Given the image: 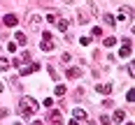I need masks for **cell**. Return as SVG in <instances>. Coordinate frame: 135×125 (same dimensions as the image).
Returning a JSON list of instances; mask_svg holds the SVG:
<instances>
[{"instance_id": "f546056e", "label": "cell", "mask_w": 135, "mask_h": 125, "mask_svg": "<svg viewBox=\"0 0 135 125\" xmlns=\"http://www.w3.org/2000/svg\"><path fill=\"white\" fill-rule=\"evenodd\" d=\"M128 125H133V123H128Z\"/></svg>"}, {"instance_id": "2e32d148", "label": "cell", "mask_w": 135, "mask_h": 125, "mask_svg": "<svg viewBox=\"0 0 135 125\" xmlns=\"http://www.w3.org/2000/svg\"><path fill=\"white\" fill-rule=\"evenodd\" d=\"M5 69H9V63H7V58H0V72H5Z\"/></svg>"}, {"instance_id": "4dcf8cb0", "label": "cell", "mask_w": 135, "mask_h": 125, "mask_svg": "<svg viewBox=\"0 0 135 125\" xmlns=\"http://www.w3.org/2000/svg\"><path fill=\"white\" fill-rule=\"evenodd\" d=\"M16 125H19V123H16Z\"/></svg>"}, {"instance_id": "ac0fdd59", "label": "cell", "mask_w": 135, "mask_h": 125, "mask_svg": "<svg viewBox=\"0 0 135 125\" xmlns=\"http://www.w3.org/2000/svg\"><path fill=\"white\" fill-rule=\"evenodd\" d=\"M100 125H112V118L109 116H100Z\"/></svg>"}, {"instance_id": "3957f363", "label": "cell", "mask_w": 135, "mask_h": 125, "mask_svg": "<svg viewBox=\"0 0 135 125\" xmlns=\"http://www.w3.org/2000/svg\"><path fill=\"white\" fill-rule=\"evenodd\" d=\"M37 69H40V63H26V65H21V67H19V77L33 74V72H37Z\"/></svg>"}, {"instance_id": "d4e9b609", "label": "cell", "mask_w": 135, "mask_h": 125, "mask_svg": "<svg viewBox=\"0 0 135 125\" xmlns=\"http://www.w3.org/2000/svg\"><path fill=\"white\" fill-rule=\"evenodd\" d=\"M75 97H77V100H81V97H84V88H79V90L75 93Z\"/></svg>"}, {"instance_id": "ffe728a7", "label": "cell", "mask_w": 135, "mask_h": 125, "mask_svg": "<svg viewBox=\"0 0 135 125\" xmlns=\"http://www.w3.org/2000/svg\"><path fill=\"white\" fill-rule=\"evenodd\" d=\"M126 100H128V102H131V104H133V100H135V93H133V88H131V90H128V93H126Z\"/></svg>"}, {"instance_id": "83f0119b", "label": "cell", "mask_w": 135, "mask_h": 125, "mask_svg": "<svg viewBox=\"0 0 135 125\" xmlns=\"http://www.w3.org/2000/svg\"><path fill=\"white\" fill-rule=\"evenodd\" d=\"M2 88H5V86H2V83H0V93H2Z\"/></svg>"}, {"instance_id": "6da1fadb", "label": "cell", "mask_w": 135, "mask_h": 125, "mask_svg": "<svg viewBox=\"0 0 135 125\" xmlns=\"http://www.w3.org/2000/svg\"><path fill=\"white\" fill-rule=\"evenodd\" d=\"M16 111H19V116L21 118H30L35 111H37V102L33 100V97H21V102H19V107H16Z\"/></svg>"}, {"instance_id": "f1b7e54d", "label": "cell", "mask_w": 135, "mask_h": 125, "mask_svg": "<svg viewBox=\"0 0 135 125\" xmlns=\"http://www.w3.org/2000/svg\"><path fill=\"white\" fill-rule=\"evenodd\" d=\"M89 125H95V123H89Z\"/></svg>"}, {"instance_id": "484cf974", "label": "cell", "mask_w": 135, "mask_h": 125, "mask_svg": "<svg viewBox=\"0 0 135 125\" xmlns=\"http://www.w3.org/2000/svg\"><path fill=\"white\" fill-rule=\"evenodd\" d=\"M70 125H79V121H75V118H72V123H70Z\"/></svg>"}, {"instance_id": "5bb4252c", "label": "cell", "mask_w": 135, "mask_h": 125, "mask_svg": "<svg viewBox=\"0 0 135 125\" xmlns=\"http://www.w3.org/2000/svg\"><path fill=\"white\" fill-rule=\"evenodd\" d=\"M103 44H105V46H114V44H117V37H114V35H112V37H105Z\"/></svg>"}, {"instance_id": "277c9868", "label": "cell", "mask_w": 135, "mask_h": 125, "mask_svg": "<svg viewBox=\"0 0 135 125\" xmlns=\"http://www.w3.org/2000/svg\"><path fill=\"white\" fill-rule=\"evenodd\" d=\"M119 53H121V58H128V56L133 53V42L128 40V37L123 40V46H121V51H119Z\"/></svg>"}, {"instance_id": "4316f807", "label": "cell", "mask_w": 135, "mask_h": 125, "mask_svg": "<svg viewBox=\"0 0 135 125\" xmlns=\"http://www.w3.org/2000/svg\"><path fill=\"white\" fill-rule=\"evenodd\" d=\"M33 125H42V123H40V121H33Z\"/></svg>"}, {"instance_id": "9c48e42d", "label": "cell", "mask_w": 135, "mask_h": 125, "mask_svg": "<svg viewBox=\"0 0 135 125\" xmlns=\"http://www.w3.org/2000/svg\"><path fill=\"white\" fill-rule=\"evenodd\" d=\"M98 88V93H103V95H109L112 93V83H100V86H95Z\"/></svg>"}, {"instance_id": "7c38bea8", "label": "cell", "mask_w": 135, "mask_h": 125, "mask_svg": "<svg viewBox=\"0 0 135 125\" xmlns=\"http://www.w3.org/2000/svg\"><path fill=\"white\" fill-rule=\"evenodd\" d=\"M40 23H42V19L37 16V14H33V16H30V26H33V28H37Z\"/></svg>"}, {"instance_id": "e0dca14e", "label": "cell", "mask_w": 135, "mask_h": 125, "mask_svg": "<svg viewBox=\"0 0 135 125\" xmlns=\"http://www.w3.org/2000/svg\"><path fill=\"white\" fill-rule=\"evenodd\" d=\"M105 23H107V26H114L117 21H114V16H112V14H105Z\"/></svg>"}, {"instance_id": "ba28073f", "label": "cell", "mask_w": 135, "mask_h": 125, "mask_svg": "<svg viewBox=\"0 0 135 125\" xmlns=\"http://www.w3.org/2000/svg\"><path fill=\"white\" fill-rule=\"evenodd\" d=\"M72 118H75V121H86V111L79 109V107H77V109H72Z\"/></svg>"}, {"instance_id": "7a4b0ae2", "label": "cell", "mask_w": 135, "mask_h": 125, "mask_svg": "<svg viewBox=\"0 0 135 125\" xmlns=\"http://www.w3.org/2000/svg\"><path fill=\"white\" fill-rule=\"evenodd\" d=\"M40 49H42V51H47V53H49V51H54V42H51V32H49V30H44V32H42V44H40Z\"/></svg>"}, {"instance_id": "30bf717a", "label": "cell", "mask_w": 135, "mask_h": 125, "mask_svg": "<svg viewBox=\"0 0 135 125\" xmlns=\"http://www.w3.org/2000/svg\"><path fill=\"white\" fill-rule=\"evenodd\" d=\"M68 77H70V79H79V77H81V69L79 67H70V69H68Z\"/></svg>"}, {"instance_id": "52a82bcc", "label": "cell", "mask_w": 135, "mask_h": 125, "mask_svg": "<svg viewBox=\"0 0 135 125\" xmlns=\"http://www.w3.org/2000/svg\"><path fill=\"white\" fill-rule=\"evenodd\" d=\"M2 23H5V26H9V28H14L16 23H19V19H16V14H7V16L2 19Z\"/></svg>"}, {"instance_id": "9a60e30c", "label": "cell", "mask_w": 135, "mask_h": 125, "mask_svg": "<svg viewBox=\"0 0 135 125\" xmlns=\"http://www.w3.org/2000/svg\"><path fill=\"white\" fill-rule=\"evenodd\" d=\"M56 23H58V30H68V21L65 19H56Z\"/></svg>"}, {"instance_id": "4fadbf2b", "label": "cell", "mask_w": 135, "mask_h": 125, "mask_svg": "<svg viewBox=\"0 0 135 125\" xmlns=\"http://www.w3.org/2000/svg\"><path fill=\"white\" fill-rule=\"evenodd\" d=\"M14 40H16V44H26V35L16 30V35H14Z\"/></svg>"}, {"instance_id": "d6986e66", "label": "cell", "mask_w": 135, "mask_h": 125, "mask_svg": "<svg viewBox=\"0 0 135 125\" xmlns=\"http://www.w3.org/2000/svg\"><path fill=\"white\" fill-rule=\"evenodd\" d=\"M56 95H58V97L65 95V86H56Z\"/></svg>"}, {"instance_id": "7402d4cb", "label": "cell", "mask_w": 135, "mask_h": 125, "mask_svg": "<svg viewBox=\"0 0 135 125\" xmlns=\"http://www.w3.org/2000/svg\"><path fill=\"white\" fill-rule=\"evenodd\" d=\"M86 21H89V14L81 12V14H79V23H86Z\"/></svg>"}, {"instance_id": "cb8c5ba5", "label": "cell", "mask_w": 135, "mask_h": 125, "mask_svg": "<svg viewBox=\"0 0 135 125\" xmlns=\"http://www.w3.org/2000/svg\"><path fill=\"white\" fill-rule=\"evenodd\" d=\"M93 35H95V37H100V35H103V28L95 26V28H93Z\"/></svg>"}, {"instance_id": "44dd1931", "label": "cell", "mask_w": 135, "mask_h": 125, "mask_svg": "<svg viewBox=\"0 0 135 125\" xmlns=\"http://www.w3.org/2000/svg\"><path fill=\"white\" fill-rule=\"evenodd\" d=\"M56 19H58V14H49V16H47V21H49V23H56Z\"/></svg>"}, {"instance_id": "603a6c76", "label": "cell", "mask_w": 135, "mask_h": 125, "mask_svg": "<svg viewBox=\"0 0 135 125\" xmlns=\"http://www.w3.org/2000/svg\"><path fill=\"white\" fill-rule=\"evenodd\" d=\"M61 60H63V63H70V60H72V56H70V53H63V56H61Z\"/></svg>"}, {"instance_id": "8fae6325", "label": "cell", "mask_w": 135, "mask_h": 125, "mask_svg": "<svg viewBox=\"0 0 135 125\" xmlns=\"http://www.w3.org/2000/svg\"><path fill=\"white\" fill-rule=\"evenodd\" d=\"M123 118H126V113H123L121 109H117V111H114V116H112V121H114V123H121Z\"/></svg>"}, {"instance_id": "5b68a950", "label": "cell", "mask_w": 135, "mask_h": 125, "mask_svg": "<svg viewBox=\"0 0 135 125\" xmlns=\"http://www.w3.org/2000/svg\"><path fill=\"white\" fill-rule=\"evenodd\" d=\"M26 63H30V51H23V53L19 56V58L14 60V67H21V65H26Z\"/></svg>"}, {"instance_id": "8992f818", "label": "cell", "mask_w": 135, "mask_h": 125, "mask_svg": "<svg viewBox=\"0 0 135 125\" xmlns=\"http://www.w3.org/2000/svg\"><path fill=\"white\" fill-rule=\"evenodd\" d=\"M49 123H51V125H63V116H61V111H51V113H49Z\"/></svg>"}]
</instances>
